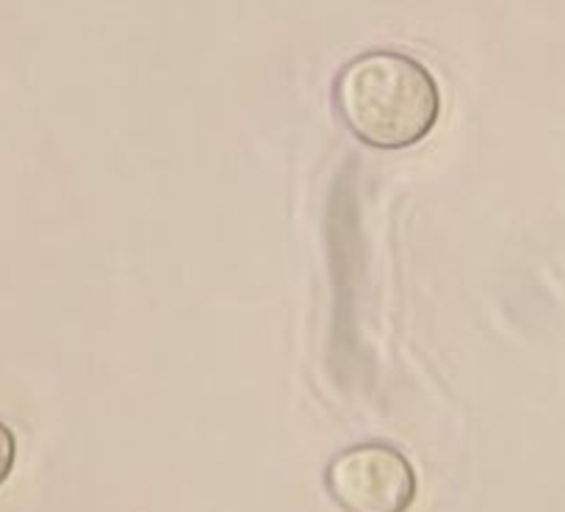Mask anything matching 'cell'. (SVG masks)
<instances>
[{
  "instance_id": "cell-2",
  "label": "cell",
  "mask_w": 565,
  "mask_h": 512,
  "mask_svg": "<svg viewBox=\"0 0 565 512\" xmlns=\"http://www.w3.org/2000/svg\"><path fill=\"white\" fill-rule=\"evenodd\" d=\"M324 488L344 512H411L418 477L396 446L374 440L339 451L324 471Z\"/></svg>"
},
{
  "instance_id": "cell-3",
  "label": "cell",
  "mask_w": 565,
  "mask_h": 512,
  "mask_svg": "<svg viewBox=\"0 0 565 512\" xmlns=\"http://www.w3.org/2000/svg\"><path fill=\"white\" fill-rule=\"evenodd\" d=\"M14 462H18V438L7 424L0 422V488L12 477Z\"/></svg>"
},
{
  "instance_id": "cell-1",
  "label": "cell",
  "mask_w": 565,
  "mask_h": 512,
  "mask_svg": "<svg viewBox=\"0 0 565 512\" xmlns=\"http://www.w3.org/2000/svg\"><path fill=\"white\" fill-rule=\"evenodd\" d=\"M344 128L374 150H407L441 119L436 75L399 51H369L341 67L333 86Z\"/></svg>"
}]
</instances>
